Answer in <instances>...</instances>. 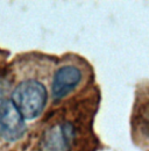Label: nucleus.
<instances>
[{
    "instance_id": "39448f33",
    "label": "nucleus",
    "mask_w": 149,
    "mask_h": 151,
    "mask_svg": "<svg viewBox=\"0 0 149 151\" xmlns=\"http://www.w3.org/2000/svg\"><path fill=\"white\" fill-rule=\"evenodd\" d=\"M83 73L74 65H64L59 68L54 75L51 92L55 100H59L71 93L82 81Z\"/></svg>"
},
{
    "instance_id": "f03ea898",
    "label": "nucleus",
    "mask_w": 149,
    "mask_h": 151,
    "mask_svg": "<svg viewBox=\"0 0 149 151\" xmlns=\"http://www.w3.org/2000/svg\"><path fill=\"white\" fill-rule=\"evenodd\" d=\"M132 132L136 144L149 151V83L136 92L132 114Z\"/></svg>"
},
{
    "instance_id": "7ed1b4c3",
    "label": "nucleus",
    "mask_w": 149,
    "mask_h": 151,
    "mask_svg": "<svg viewBox=\"0 0 149 151\" xmlns=\"http://www.w3.org/2000/svg\"><path fill=\"white\" fill-rule=\"evenodd\" d=\"M26 132L25 117L20 113L12 100H4L0 104V136L1 138L13 142Z\"/></svg>"
},
{
    "instance_id": "f257e3e1",
    "label": "nucleus",
    "mask_w": 149,
    "mask_h": 151,
    "mask_svg": "<svg viewBox=\"0 0 149 151\" xmlns=\"http://www.w3.org/2000/svg\"><path fill=\"white\" fill-rule=\"evenodd\" d=\"M48 93L46 86L35 79L22 80L12 93V101L25 120H33L44 109Z\"/></svg>"
},
{
    "instance_id": "20e7f679",
    "label": "nucleus",
    "mask_w": 149,
    "mask_h": 151,
    "mask_svg": "<svg viewBox=\"0 0 149 151\" xmlns=\"http://www.w3.org/2000/svg\"><path fill=\"white\" fill-rule=\"evenodd\" d=\"M74 139V128L69 122L56 123L43 132L41 151H70Z\"/></svg>"
},
{
    "instance_id": "423d86ee",
    "label": "nucleus",
    "mask_w": 149,
    "mask_h": 151,
    "mask_svg": "<svg viewBox=\"0 0 149 151\" xmlns=\"http://www.w3.org/2000/svg\"><path fill=\"white\" fill-rule=\"evenodd\" d=\"M2 92H4V88H2V81H1V79H0V98H1V95H2Z\"/></svg>"
}]
</instances>
